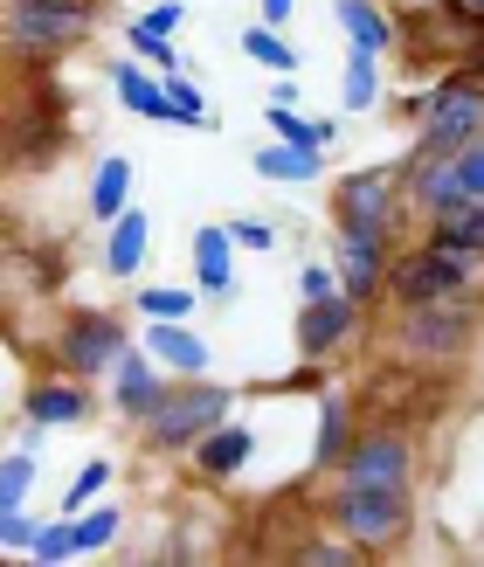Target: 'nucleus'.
<instances>
[{"label":"nucleus","mask_w":484,"mask_h":567,"mask_svg":"<svg viewBox=\"0 0 484 567\" xmlns=\"http://www.w3.org/2000/svg\"><path fill=\"white\" fill-rule=\"evenodd\" d=\"M222 415H236V388L229 381H208V374H174L166 394L132 422L138 443L153 450V457H187L194 443H202Z\"/></svg>","instance_id":"obj_1"},{"label":"nucleus","mask_w":484,"mask_h":567,"mask_svg":"<svg viewBox=\"0 0 484 567\" xmlns=\"http://www.w3.org/2000/svg\"><path fill=\"white\" fill-rule=\"evenodd\" d=\"M477 298H430V305H394L388 353L409 367H457L477 347Z\"/></svg>","instance_id":"obj_2"},{"label":"nucleus","mask_w":484,"mask_h":567,"mask_svg":"<svg viewBox=\"0 0 484 567\" xmlns=\"http://www.w3.org/2000/svg\"><path fill=\"white\" fill-rule=\"evenodd\" d=\"M104 0H0V49L28 63H55L97 35Z\"/></svg>","instance_id":"obj_3"},{"label":"nucleus","mask_w":484,"mask_h":567,"mask_svg":"<svg viewBox=\"0 0 484 567\" xmlns=\"http://www.w3.org/2000/svg\"><path fill=\"white\" fill-rule=\"evenodd\" d=\"M484 291V257L443 243V236H422L415 249L394 243V264H388V298L394 305H430V298H477Z\"/></svg>","instance_id":"obj_4"},{"label":"nucleus","mask_w":484,"mask_h":567,"mask_svg":"<svg viewBox=\"0 0 484 567\" xmlns=\"http://www.w3.org/2000/svg\"><path fill=\"white\" fill-rule=\"evenodd\" d=\"M484 138V83L464 70H443L430 91H422V118H415V146L409 153H464Z\"/></svg>","instance_id":"obj_5"},{"label":"nucleus","mask_w":484,"mask_h":567,"mask_svg":"<svg viewBox=\"0 0 484 567\" xmlns=\"http://www.w3.org/2000/svg\"><path fill=\"white\" fill-rule=\"evenodd\" d=\"M326 526H339L353 547L388 554L415 533V492H360V485H332L326 492Z\"/></svg>","instance_id":"obj_6"},{"label":"nucleus","mask_w":484,"mask_h":567,"mask_svg":"<svg viewBox=\"0 0 484 567\" xmlns=\"http://www.w3.org/2000/svg\"><path fill=\"white\" fill-rule=\"evenodd\" d=\"M409 215V174L402 159L388 166H353V174L332 181V229H402Z\"/></svg>","instance_id":"obj_7"},{"label":"nucleus","mask_w":484,"mask_h":567,"mask_svg":"<svg viewBox=\"0 0 484 567\" xmlns=\"http://www.w3.org/2000/svg\"><path fill=\"white\" fill-rule=\"evenodd\" d=\"M415 471H422V450L402 422H381L367 430L360 443H347V457L332 464V485H360V492H415Z\"/></svg>","instance_id":"obj_8"},{"label":"nucleus","mask_w":484,"mask_h":567,"mask_svg":"<svg viewBox=\"0 0 484 567\" xmlns=\"http://www.w3.org/2000/svg\"><path fill=\"white\" fill-rule=\"evenodd\" d=\"M125 347H132V326L119 311H70V319L55 326V367L76 374V381H104Z\"/></svg>","instance_id":"obj_9"},{"label":"nucleus","mask_w":484,"mask_h":567,"mask_svg":"<svg viewBox=\"0 0 484 567\" xmlns=\"http://www.w3.org/2000/svg\"><path fill=\"white\" fill-rule=\"evenodd\" d=\"M332 277L353 305H381L388 298V264H394V236L388 229H332Z\"/></svg>","instance_id":"obj_10"},{"label":"nucleus","mask_w":484,"mask_h":567,"mask_svg":"<svg viewBox=\"0 0 484 567\" xmlns=\"http://www.w3.org/2000/svg\"><path fill=\"white\" fill-rule=\"evenodd\" d=\"M367 319V305H353L347 291H326V298H298V360H332L339 347H353V332Z\"/></svg>","instance_id":"obj_11"},{"label":"nucleus","mask_w":484,"mask_h":567,"mask_svg":"<svg viewBox=\"0 0 484 567\" xmlns=\"http://www.w3.org/2000/svg\"><path fill=\"white\" fill-rule=\"evenodd\" d=\"M91 409H97V394H91V381H76V374L28 381V394H21V415L42 422V430H76V422H91Z\"/></svg>","instance_id":"obj_12"},{"label":"nucleus","mask_w":484,"mask_h":567,"mask_svg":"<svg viewBox=\"0 0 484 567\" xmlns=\"http://www.w3.org/2000/svg\"><path fill=\"white\" fill-rule=\"evenodd\" d=\"M104 381H111V409H119L125 422H138V415H146L159 394H166V367H159L146 347H125L119 360H111Z\"/></svg>","instance_id":"obj_13"},{"label":"nucleus","mask_w":484,"mask_h":567,"mask_svg":"<svg viewBox=\"0 0 484 567\" xmlns=\"http://www.w3.org/2000/svg\"><path fill=\"white\" fill-rule=\"evenodd\" d=\"M187 457H194V471H202L208 485H229V477H243L249 457H256V430H249V422H236V415H222L215 430L187 450Z\"/></svg>","instance_id":"obj_14"},{"label":"nucleus","mask_w":484,"mask_h":567,"mask_svg":"<svg viewBox=\"0 0 484 567\" xmlns=\"http://www.w3.org/2000/svg\"><path fill=\"white\" fill-rule=\"evenodd\" d=\"M138 347H146L166 374H208L215 353H208V339L194 332L187 319H146V332H138Z\"/></svg>","instance_id":"obj_15"},{"label":"nucleus","mask_w":484,"mask_h":567,"mask_svg":"<svg viewBox=\"0 0 484 567\" xmlns=\"http://www.w3.org/2000/svg\"><path fill=\"white\" fill-rule=\"evenodd\" d=\"M236 236L229 221H202L194 229V284H202V298H229L236 291Z\"/></svg>","instance_id":"obj_16"},{"label":"nucleus","mask_w":484,"mask_h":567,"mask_svg":"<svg viewBox=\"0 0 484 567\" xmlns=\"http://www.w3.org/2000/svg\"><path fill=\"white\" fill-rule=\"evenodd\" d=\"M332 21L347 28V42L360 55H388L394 42H402V21H394L381 0H332Z\"/></svg>","instance_id":"obj_17"},{"label":"nucleus","mask_w":484,"mask_h":567,"mask_svg":"<svg viewBox=\"0 0 484 567\" xmlns=\"http://www.w3.org/2000/svg\"><path fill=\"white\" fill-rule=\"evenodd\" d=\"M146 243H153V215L132 202V208H125V215H119V221L104 229V270L132 284L138 270H146Z\"/></svg>","instance_id":"obj_18"},{"label":"nucleus","mask_w":484,"mask_h":567,"mask_svg":"<svg viewBox=\"0 0 484 567\" xmlns=\"http://www.w3.org/2000/svg\"><path fill=\"white\" fill-rule=\"evenodd\" d=\"M111 91H119V104L132 111V118L166 125V76H146L138 55H119V63H111Z\"/></svg>","instance_id":"obj_19"},{"label":"nucleus","mask_w":484,"mask_h":567,"mask_svg":"<svg viewBox=\"0 0 484 567\" xmlns=\"http://www.w3.org/2000/svg\"><path fill=\"white\" fill-rule=\"evenodd\" d=\"M353 443V402L339 388H319V443H311V471H332Z\"/></svg>","instance_id":"obj_20"},{"label":"nucleus","mask_w":484,"mask_h":567,"mask_svg":"<svg viewBox=\"0 0 484 567\" xmlns=\"http://www.w3.org/2000/svg\"><path fill=\"white\" fill-rule=\"evenodd\" d=\"M132 208V159L125 153H104L97 166H91V221H119Z\"/></svg>","instance_id":"obj_21"},{"label":"nucleus","mask_w":484,"mask_h":567,"mask_svg":"<svg viewBox=\"0 0 484 567\" xmlns=\"http://www.w3.org/2000/svg\"><path fill=\"white\" fill-rule=\"evenodd\" d=\"M422 236H443V243L471 249V257H484V202H471V194H457V202H450V208L422 215Z\"/></svg>","instance_id":"obj_22"},{"label":"nucleus","mask_w":484,"mask_h":567,"mask_svg":"<svg viewBox=\"0 0 484 567\" xmlns=\"http://www.w3.org/2000/svg\"><path fill=\"white\" fill-rule=\"evenodd\" d=\"M339 111L360 118V111H381V55L347 49V76H339Z\"/></svg>","instance_id":"obj_23"},{"label":"nucleus","mask_w":484,"mask_h":567,"mask_svg":"<svg viewBox=\"0 0 484 567\" xmlns=\"http://www.w3.org/2000/svg\"><path fill=\"white\" fill-rule=\"evenodd\" d=\"M249 166H256V181L291 187V181H319V174H326V153H298V146H284V138H270V146L256 153Z\"/></svg>","instance_id":"obj_24"},{"label":"nucleus","mask_w":484,"mask_h":567,"mask_svg":"<svg viewBox=\"0 0 484 567\" xmlns=\"http://www.w3.org/2000/svg\"><path fill=\"white\" fill-rule=\"evenodd\" d=\"M270 138H284V146H298V153H326L339 125L332 118H305L298 104H270Z\"/></svg>","instance_id":"obj_25"},{"label":"nucleus","mask_w":484,"mask_h":567,"mask_svg":"<svg viewBox=\"0 0 484 567\" xmlns=\"http://www.w3.org/2000/svg\"><path fill=\"white\" fill-rule=\"evenodd\" d=\"M291 560H298V567H360L367 547H353L339 526H326V533H305V540L291 547Z\"/></svg>","instance_id":"obj_26"},{"label":"nucleus","mask_w":484,"mask_h":567,"mask_svg":"<svg viewBox=\"0 0 484 567\" xmlns=\"http://www.w3.org/2000/svg\"><path fill=\"white\" fill-rule=\"evenodd\" d=\"M132 305H138V319H194V305H202V284H146Z\"/></svg>","instance_id":"obj_27"},{"label":"nucleus","mask_w":484,"mask_h":567,"mask_svg":"<svg viewBox=\"0 0 484 567\" xmlns=\"http://www.w3.org/2000/svg\"><path fill=\"white\" fill-rule=\"evenodd\" d=\"M243 55L249 63H264V70H277V76H298V49L277 35L270 21H256V28H243Z\"/></svg>","instance_id":"obj_28"},{"label":"nucleus","mask_w":484,"mask_h":567,"mask_svg":"<svg viewBox=\"0 0 484 567\" xmlns=\"http://www.w3.org/2000/svg\"><path fill=\"white\" fill-rule=\"evenodd\" d=\"M119 526H125V513H119V505H83V513H76V560L104 554L111 540H119Z\"/></svg>","instance_id":"obj_29"},{"label":"nucleus","mask_w":484,"mask_h":567,"mask_svg":"<svg viewBox=\"0 0 484 567\" xmlns=\"http://www.w3.org/2000/svg\"><path fill=\"white\" fill-rule=\"evenodd\" d=\"M166 125H202V132L215 125V111H208L194 76H166Z\"/></svg>","instance_id":"obj_30"},{"label":"nucleus","mask_w":484,"mask_h":567,"mask_svg":"<svg viewBox=\"0 0 484 567\" xmlns=\"http://www.w3.org/2000/svg\"><path fill=\"white\" fill-rule=\"evenodd\" d=\"M28 492H35V457H28V450H8V457H0V513L28 505Z\"/></svg>","instance_id":"obj_31"},{"label":"nucleus","mask_w":484,"mask_h":567,"mask_svg":"<svg viewBox=\"0 0 484 567\" xmlns=\"http://www.w3.org/2000/svg\"><path fill=\"white\" fill-rule=\"evenodd\" d=\"M125 49L138 55V63H153V70H166V76H174V63H181V49H174V35H153L146 21H132V28H125Z\"/></svg>","instance_id":"obj_32"},{"label":"nucleus","mask_w":484,"mask_h":567,"mask_svg":"<svg viewBox=\"0 0 484 567\" xmlns=\"http://www.w3.org/2000/svg\"><path fill=\"white\" fill-rule=\"evenodd\" d=\"M111 485V457H91L76 477H70V492H63V519H76L83 505H97V492Z\"/></svg>","instance_id":"obj_33"},{"label":"nucleus","mask_w":484,"mask_h":567,"mask_svg":"<svg viewBox=\"0 0 484 567\" xmlns=\"http://www.w3.org/2000/svg\"><path fill=\"white\" fill-rule=\"evenodd\" d=\"M28 560H35V567H63V560H76V519L42 526V533H35V547H28Z\"/></svg>","instance_id":"obj_34"},{"label":"nucleus","mask_w":484,"mask_h":567,"mask_svg":"<svg viewBox=\"0 0 484 567\" xmlns=\"http://www.w3.org/2000/svg\"><path fill=\"white\" fill-rule=\"evenodd\" d=\"M35 533H42V519H28V505L0 513V547H8V554H28V547H35Z\"/></svg>","instance_id":"obj_35"},{"label":"nucleus","mask_w":484,"mask_h":567,"mask_svg":"<svg viewBox=\"0 0 484 567\" xmlns=\"http://www.w3.org/2000/svg\"><path fill=\"white\" fill-rule=\"evenodd\" d=\"M457 181H464V194H471V202H484V138L457 153Z\"/></svg>","instance_id":"obj_36"},{"label":"nucleus","mask_w":484,"mask_h":567,"mask_svg":"<svg viewBox=\"0 0 484 567\" xmlns=\"http://www.w3.org/2000/svg\"><path fill=\"white\" fill-rule=\"evenodd\" d=\"M229 236H236V249H277V229L270 221H249V215L229 221Z\"/></svg>","instance_id":"obj_37"},{"label":"nucleus","mask_w":484,"mask_h":567,"mask_svg":"<svg viewBox=\"0 0 484 567\" xmlns=\"http://www.w3.org/2000/svg\"><path fill=\"white\" fill-rule=\"evenodd\" d=\"M138 21H146L153 35H174V28L187 21V0H159V8H146V14H138Z\"/></svg>","instance_id":"obj_38"},{"label":"nucleus","mask_w":484,"mask_h":567,"mask_svg":"<svg viewBox=\"0 0 484 567\" xmlns=\"http://www.w3.org/2000/svg\"><path fill=\"white\" fill-rule=\"evenodd\" d=\"M326 291H339L332 264H305V270H298V298H326Z\"/></svg>","instance_id":"obj_39"},{"label":"nucleus","mask_w":484,"mask_h":567,"mask_svg":"<svg viewBox=\"0 0 484 567\" xmlns=\"http://www.w3.org/2000/svg\"><path fill=\"white\" fill-rule=\"evenodd\" d=\"M42 443H49V430H42V422H28V430H21V450H28V457H42Z\"/></svg>","instance_id":"obj_40"},{"label":"nucleus","mask_w":484,"mask_h":567,"mask_svg":"<svg viewBox=\"0 0 484 567\" xmlns=\"http://www.w3.org/2000/svg\"><path fill=\"white\" fill-rule=\"evenodd\" d=\"M291 8H298V0H264V21L284 28V21H291Z\"/></svg>","instance_id":"obj_41"},{"label":"nucleus","mask_w":484,"mask_h":567,"mask_svg":"<svg viewBox=\"0 0 484 567\" xmlns=\"http://www.w3.org/2000/svg\"><path fill=\"white\" fill-rule=\"evenodd\" d=\"M450 14H464V21H484V0H443Z\"/></svg>","instance_id":"obj_42"},{"label":"nucleus","mask_w":484,"mask_h":567,"mask_svg":"<svg viewBox=\"0 0 484 567\" xmlns=\"http://www.w3.org/2000/svg\"><path fill=\"white\" fill-rule=\"evenodd\" d=\"M415 8H436V0H394V14H415Z\"/></svg>","instance_id":"obj_43"}]
</instances>
